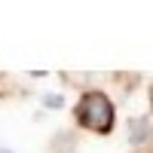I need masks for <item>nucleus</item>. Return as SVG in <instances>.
I'll use <instances>...</instances> for the list:
<instances>
[{"mask_svg":"<svg viewBox=\"0 0 153 153\" xmlns=\"http://www.w3.org/2000/svg\"><path fill=\"white\" fill-rule=\"evenodd\" d=\"M150 101H153V89H150Z\"/></svg>","mask_w":153,"mask_h":153,"instance_id":"2","label":"nucleus"},{"mask_svg":"<svg viewBox=\"0 0 153 153\" xmlns=\"http://www.w3.org/2000/svg\"><path fill=\"white\" fill-rule=\"evenodd\" d=\"M74 117H76V123H80L83 129L98 132V135H107L113 129V104L98 89H89V92L80 95V101H76V107H74Z\"/></svg>","mask_w":153,"mask_h":153,"instance_id":"1","label":"nucleus"},{"mask_svg":"<svg viewBox=\"0 0 153 153\" xmlns=\"http://www.w3.org/2000/svg\"><path fill=\"white\" fill-rule=\"evenodd\" d=\"M0 153H9V150H0Z\"/></svg>","mask_w":153,"mask_h":153,"instance_id":"3","label":"nucleus"}]
</instances>
